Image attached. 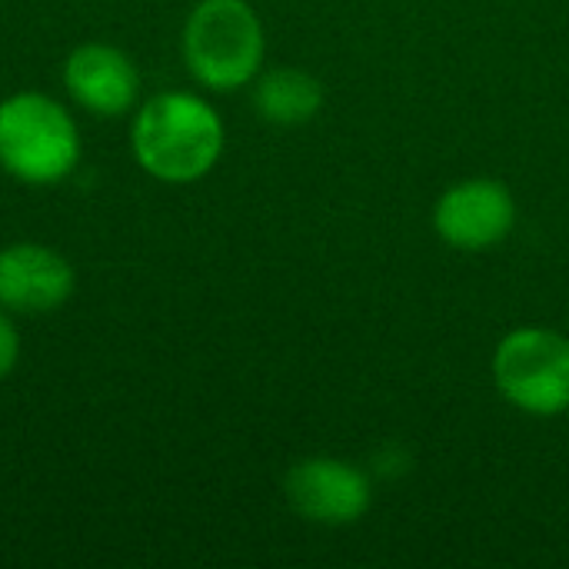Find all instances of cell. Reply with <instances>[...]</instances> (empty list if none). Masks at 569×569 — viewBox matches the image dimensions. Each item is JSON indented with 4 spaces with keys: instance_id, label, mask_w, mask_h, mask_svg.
I'll use <instances>...</instances> for the list:
<instances>
[{
    "instance_id": "6da1fadb",
    "label": "cell",
    "mask_w": 569,
    "mask_h": 569,
    "mask_svg": "<svg viewBox=\"0 0 569 569\" xmlns=\"http://www.w3.org/2000/svg\"><path fill=\"white\" fill-rule=\"evenodd\" d=\"M137 163L163 183L203 180L223 153L217 110L193 93H160L143 103L130 130Z\"/></svg>"
},
{
    "instance_id": "7a4b0ae2",
    "label": "cell",
    "mask_w": 569,
    "mask_h": 569,
    "mask_svg": "<svg viewBox=\"0 0 569 569\" xmlns=\"http://www.w3.org/2000/svg\"><path fill=\"white\" fill-rule=\"evenodd\" d=\"M263 23L247 0H200L183 27V57L210 90L247 87L263 63Z\"/></svg>"
},
{
    "instance_id": "3957f363",
    "label": "cell",
    "mask_w": 569,
    "mask_h": 569,
    "mask_svg": "<svg viewBox=\"0 0 569 569\" xmlns=\"http://www.w3.org/2000/svg\"><path fill=\"white\" fill-rule=\"evenodd\" d=\"M80 160L73 117L43 93H13L0 103V167L33 187L63 180Z\"/></svg>"
},
{
    "instance_id": "277c9868",
    "label": "cell",
    "mask_w": 569,
    "mask_h": 569,
    "mask_svg": "<svg viewBox=\"0 0 569 569\" xmlns=\"http://www.w3.org/2000/svg\"><path fill=\"white\" fill-rule=\"evenodd\" d=\"M493 383L500 397L530 417L569 410V337L547 327L510 330L493 350Z\"/></svg>"
},
{
    "instance_id": "5b68a950",
    "label": "cell",
    "mask_w": 569,
    "mask_h": 569,
    "mask_svg": "<svg viewBox=\"0 0 569 569\" xmlns=\"http://www.w3.org/2000/svg\"><path fill=\"white\" fill-rule=\"evenodd\" d=\"M517 227V200L507 183L473 177L443 190L433 207V230L443 243L480 253L503 243Z\"/></svg>"
},
{
    "instance_id": "8992f818",
    "label": "cell",
    "mask_w": 569,
    "mask_h": 569,
    "mask_svg": "<svg viewBox=\"0 0 569 569\" xmlns=\"http://www.w3.org/2000/svg\"><path fill=\"white\" fill-rule=\"evenodd\" d=\"M283 493L297 517L320 527L357 523L373 500L367 473L337 457H310L293 463L283 480Z\"/></svg>"
},
{
    "instance_id": "52a82bcc",
    "label": "cell",
    "mask_w": 569,
    "mask_h": 569,
    "mask_svg": "<svg viewBox=\"0 0 569 569\" xmlns=\"http://www.w3.org/2000/svg\"><path fill=\"white\" fill-rule=\"evenodd\" d=\"M73 293V267L43 243H10L0 250V307L17 313H50Z\"/></svg>"
},
{
    "instance_id": "ba28073f",
    "label": "cell",
    "mask_w": 569,
    "mask_h": 569,
    "mask_svg": "<svg viewBox=\"0 0 569 569\" xmlns=\"http://www.w3.org/2000/svg\"><path fill=\"white\" fill-rule=\"evenodd\" d=\"M67 93L97 117H120L140 93V73L133 60L107 43H83L63 63Z\"/></svg>"
},
{
    "instance_id": "9c48e42d",
    "label": "cell",
    "mask_w": 569,
    "mask_h": 569,
    "mask_svg": "<svg viewBox=\"0 0 569 569\" xmlns=\"http://www.w3.org/2000/svg\"><path fill=\"white\" fill-rule=\"evenodd\" d=\"M253 103H257V113L267 123L300 127V123H310L320 113V107H323V83L313 73H307V70L280 67V70H270L257 83Z\"/></svg>"
},
{
    "instance_id": "30bf717a",
    "label": "cell",
    "mask_w": 569,
    "mask_h": 569,
    "mask_svg": "<svg viewBox=\"0 0 569 569\" xmlns=\"http://www.w3.org/2000/svg\"><path fill=\"white\" fill-rule=\"evenodd\" d=\"M17 357H20V333H17V327L0 313V380L17 367Z\"/></svg>"
}]
</instances>
